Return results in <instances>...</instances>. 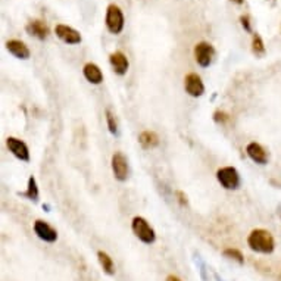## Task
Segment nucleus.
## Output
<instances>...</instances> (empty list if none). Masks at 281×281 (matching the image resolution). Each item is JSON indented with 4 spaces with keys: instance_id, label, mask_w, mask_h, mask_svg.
Here are the masks:
<instances>
[{
    "instance_id": "1",
    "label": "nucleus",
    "mask_w": 281,
    "mask_h": 281,
    "mask_svg": "<svg viewBox=\"0 0 281 281\" xmlns=\"http://www.w3.org/2000/svg\"><path fill=\"white\" fill-rule=\"evenodd\" d=\"M247 246L253 252H256V253L270 255L276 249V240H274L273 234L268 230L256 228V230H253L249 234V237H247Z\"/></svg>"
},
{
    "instance_id": "2",
    "label": "nucleus",
    "mask_w": 281,
    "mask_h": 281,
    "mask_svg": "<svg viewBox=\"0 0 281 281\" xmlns=\"http://www.w3.org/2000/svg\"><path fill=\"white\" fill-rule=\"evenodd\" d=\"M131 230H133L134 235H136L140 241H143V243H146V244H152V243H155V240H156V233H155V230L150 227V224H149L143 217H134V218H133Z\"/></svg>"
},
{
    "instance_id": "3",
    "label": "nucleus",
    "mask_w": 281,
    "mask_h": 281,
    "mask_svg": "<svg viewBox=\"0 0 281 281\" xmlns=\"http://www.w3.org/2000/svg\"><path fill=\"white\" fill-rule=\"evenodd\" d=\"M105 24H106V28L109 30V33H112V34H119L124 30L125 19H124V13L119 9V6H116L113 3L108 6Z\"/></svg>"
},
{
    "instance_id": "4",
    "label": "nucleus",
    "mask_w": 281,
    "mask_h": 281,
    "mask_svg": "<svg viewBox=\"0 0 281 281\" xmlns=\"http://www.w3.org/2000/svg\"><path fill=\"white\" fill-rule=\"evenodd\" d=\"M217 180L225 190H237L240 187V174L234 167H224L218 169Z\"/></svg>"
},
{
    "instance_id": "5",
    "label": "nucleus",
    "mask_w": 281,
    "mask_h": 281,
    "mask_svg": "<svg viewBox=\"0 0 281 281\" xmlns=\"http://www.w3.org/2000/svg\"><path fill=\"white\" fill-rule=\"evenodd\" d=\"M194 59L202 68H208L212 63V59L215 56V49L208 42H200L194 46Z\"/></svg>"
},
{
    "instance_id": "6",
    "label": "nucleus",
    "mask_w": 281,
    "mask_h": 281,
    "mask_svg": "<svg viewBox=\"0 0 281 281\" xmlns=\"http://www.w3.org/2000/svg\"><path fill=\"white\" fill-rule=\"evenodd\" d=\"M184 89L191 97H200L205 93V84L196 72H190L184 78Z\"/></svg>"
},
{
    "instance_id": "7",
    "label": "nucleus",
    "mask_w": 281,
    "mask_h": 281,
    "mask_svg": "<svg viewBox=\"0 0 281 281\" xmlns=\"http://www.w3.org/2000/svg\"><path fill=\"white\" fill-rule=\"evenodd\" d=\"M6 146H7L9 152L15 158H18L19 161H24V162L30 161V149L22 140H19L16 137H7L6 139Z\"/></svg>"
},
{
    "instance_id": "8",
    "label": "nucleus",
    "mask_w": 281,
    "mask_h": 281,
    "mask_svg": "<svg viewBox=\"0 0 281 281\" xmlns=\"http://www.w3.org/2000/svg\"><path fill=\"white\" fill-rule=\"evenodd\" d=\"M56 36L66 45H80L81 43V34L74 30L72 27H68L65 24H57L55 27Z\"/></svg>"
},
{
    "instance_id": "9",
    "label": "nucleus",
    "mask_w": 281,
    "mask_h": 281,
    "mask_svg": "<svg viewBox=\"0 0 281 281\" xmlns=\"http://www.w3.org/2000/svg\"><path fill=\"white\" fill-rule=\"evenodd\" d=\"M33 228H34V233L37 234V237L42 238L46 243H55L57 240L56 230L52 225L47 224L46 221L37 220L34 223V225H33Z\"/></svg>"
},
{
    "instance_id": "10",
    "label": "nucleus",
    "mask_w": 281,
    "mask_h": 281,
    "mask_svg": "<svg viewBox=\"0 0 281 281\" xmlns=\"http://www.w3.org/2000/svg\"><path fill=\"white\" fill-rule=\"evenodd\" d=\"M111 165H112L113 177H115L118 181H125L127 177H128V162H127L125 156H124L121 152L113 153Z\"/></svg>"
},
{
    "instance_id": "11",
    "label": "nucleus",
    "mask_w": 281,
    "mask_h": 281,
    "mask_svg": "<svg viewBox=\"0 0 281 281\" xmlns=\"http://www.w3.org/2000/svg\"><path fill=\"white\" fill-rule=\"evenodd\" d=\"M246 153L247 156L255 162V164H259V165H265L268 164V153L267 150L256 141H252L246 146Z\"/></svg>"
},
{
    "instance_id": "12",
    "label": "nucleus",
    "mask_w": 281,
    "mask_h": 281,
    "mask_svg": "<svg viewBox=\"0 0 281 281\" xmlns=\"http://www.w3.org/2000/svg\"><path fill=\"white\" fill-rule=\"evenodd\" d=\"M25 31L30 36L37 37L39 40H46L47 36H49V25L45 21H42V19H33V21H30L27 24Z\"/></svg>"
},
{
    "instance_id": "13",
    "label": "nucleus",
    "mask_w": 281,
    "mask_h": 281,
    "mask_svg": "<svg viewBox=\"0 0 281 281\" xmlns=\"http://www.w3.org/2000/svg\"><path fill=\"white\" fill-rule=\"evenodd\" d=\"M109 62H111V66L113 68V71L118 74V75H125L127 71H128V59L127 56L121 52V50H116L109 55Z\"/></svg>"
},
{
    "instance_id": "14",
    "label": "nucleus",
    "mask_w": 281,
    "mask_h": 281,
    "mask_svg": "<svg viewBox=\"0 0 281 281\" xmlns=\"http://www.w3.org/2000/svg\"><path fill=\"white\" fill-rule=\"evenodd\" d=\"M83 74H84L86 80L89 83L94 84V86L102 84V81H103V72H102V69L96 63H93V62H89V63L84 65Z\"/></svg>"
},
{
    "instance_id": "15",
    "label": "nucleus",
    "mask_w": 281,
    "mask_h": 281,
    "mask_svg": "<svg viewBox=\"0 0 281 281\" xmlns=\"http://www.w3.org/2000/svg\"><path fill=\"white\" fill-rule=\"evenodd\" d=\"M6 49L9 50V53H12L13 56L18 57V59H28L30 55H31L28 46L21 40H9V42H6Z\"/></svg>"
},
{
    "instance_id": "16",
    "label": "nucleus",
    "mask_w": 281,
    "mask_h": 281,
    "mask_svg": "<svg viewBox=\"0 0 281 281\" xmlns=\"http://www.w3.org/2000/svg\"><path fill=\"white\" fill-rule=\"evenodd\" d=\"M139 141L144 149H153L159 144V136L155 131H143L139 136Z\"/></svg>"
},
{
    "instance_id": "17",
    "label": "nucleus",
    "mask_w": 281,
    "mask_h": 281,
    "mask_svg": "<svg viewBox=\"0 0 281 281\" xmlns=\"http://www.w3.org/2000/svg\"><path fill=\"white\" fill-rule=\"evenodd\" d=\"M97 259H99V264L102 267V270L108 274V276H113L115 274V264H113L112 258L103 252V250H99L97 252Z\"/></svg>"
},
{
    "instance_id": "18",
    "label": "nucleus",
    "mask_w": 281,
    "mask_h": 281,
    "mask_svg": "<svg viewBox=\"0 0 281 281\" xmlns=\"http://www.w3.org/2000/svg\"><path fill=\"white\" fill-rule=\"evenodd\" d=\"M252 52L255 56H264L265 55V45L262 37L258 33H252Z\"/></svg>"
},
{
    "instance_id": "19",
    "label": "nucleus",
    "mask_w": 281,
    "mask_h": 281,
    "mask_svg": "<svg viewBox=\"0 0 281 281\" xmlns=\"http://www.w3.org/2000/svg\"><path fill=\"white\" fill-rule=\"evenodd\" d=\"M22 196H25V197H28L30 200H34V202L39 200V187H37V181L33 175L28 178V187H27V191L22 193Z\"/></svg>"
},
{
    "instance_id": "20",
    "label": "nucleus",
    "mask_w": 281,
    "mask_h": 281,
    "mask_svg": "<svg viewBox=\"0 0 281 281\" xmlns=\"http://www.w3.org/2000/svg\"><path fill=\"white\" fill-rule=\"evenodd\" d=\"M223 255H224L225 258H228V259L235 261V262H237V264H240V265H243V264H244V256H243V253H241L238 249L228 247V249H225L224 252H223Z\"/></svg>"
},
{
    "instance_id": "21",
    "label": "nucleus",
    "mask_w": 281,
    "mask_h": 281,
    "mask_svg": "<svg viewBox=\"0 0 281 281\" xmlns=\"http://www.w3.org/2000/svg\"><path fill=\"white\" fill-rule=\"evenodd\" d=\"M106 121H108V128L112 134H116L118 131V125H116V119H115V115L111 112V109H106Z\"/></svg>"
},
{
    "instance_id": "22",
    "label": "nucleus",
    "mask_w": 281,
    "mask_h": 281,
    "mask_svg": "<svg viewBox=\"0 0 281 281\" xmlns=\"http://www.w3.org/2000/svg\"><path fill=\"white\" fill-rule=\"evenodd\" d=\"M240 22H241V27L247 33H252V24H250V16L249 15H241L240 16Z\"/></svg>"
},
{
    "instance_id": "23",
    "label": "nucleus",
    "mask_w": 281,
    "mask_h": 281,
    "mask_svg": "<svg viewBox=\"0 0 281 281\" xmlns=\"http://www.w3.org/2000/svg\"><path fill=\"white\" fill-rule=\"evenodd\" d=\"M214 119H215L217 122L224 124V122H227V121L230 119V116H228L225 112H223V111H217V112L214 113Z\"/></svg>"
},
{
    "instance_id": "24",
    "label": "nucleus",
    "mask_w": 281,
    "mask_h": 281,
    "mask_svg": "<svg viewBox=\"0 0 281 281\" xmlns=\"http://www.w3.org/2000/svg\"><path fill=\"white\" fill-rule=\"evenodd\" d=\"M175 194H177V197H178V202H180V205H183V206H186L187 205V196L181 191V190H178V191H175Z\"/></svg>"
},
{
    "instance_id": "25",
    "label": "nucleus",
    "mask_w": 281,
    "mask_h": 281,
    "mask_svg": "<svg viewBox=\"0 0 281 281\" xmlns=\"http://www.w3.org/2000/svg\"><path fill=\"white\" fill-rule=\"evenodd\" d=\"M165 281H181V280H180V279H178L177 276H172V274H171V276H168V277H167V280H165Z\"/></svg>"
},
{
    "instance_id": "26",
    "label": "nucleus",
    "mask_w": 281,
    "mask_h": 281,
    "mask_svg": "<svg viewBox=\"0 0 281 281\" xmlns=\"http://www.w3.org/2000/svg\"><path fill=\"white\" fill-rule=\"evenodd\" d=\"M231 1H234V3H237V4H243V3H244V0H231Z\"/></svg>"
},
{
    "instance_id": "27",
    "label": "nucleus",
    "mask_w": 281,
    "mask_h": 281,
    "mask_svg": "<svg viewBox=\"0 0 281 281\" xmlns=\"http://www.w3.org/2000/svg\"><path fill=\"white\" fill-rule=\"evenodd\" d=\"M280 217H281V214H280Z\"/></svg>"
}]
</instances>
